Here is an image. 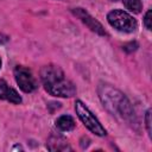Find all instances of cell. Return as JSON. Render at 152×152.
<instances>
[{"label":"cell","instance_id":"cell-1","mask_svg":"<svg viewBox=\"0 0 152 152\" xmlns=\"http://www.w3.org/2000/svg\"><path fill=\"white\" fill-rule=\"evenodd\" d=\"M99 96L106 109L114 116L121 118L127 122H132L135 118L134 109L128 99L118 89L109 84H101L99 87Z\"/></svg>","mask_w":152,"mask_h":152},{"label":"cell","instance_id":"cell-2","mask_svg":"<svg viewBox=\"0 0 152 152\" xmlns=\"http://www.w3.org/2000/svg\"><path fill=\"white\" fill-rule=\"evenodd\" d=\"M40 78L46 91L53 96L59 97H71L76 94V88L74 83L68 80L63 70L53 64H49L42 68Z\"/></svg>","mask_w":152,"mask_h":152},{"label":"cell","instance_id":"cell-3","mask_svg":"<svg viewBox=\"0 0 152 152\" xmlns=\"http://www.w3.org/2000/svg\"><path fill=\"white\" fill-rule=\"evenodd\" d=\"M75 110L78 115V118L81 119V121L84 124V126L91 131L93 133H95L96 135H100V137H103L106 135V129L104 127L100 124V121L96 119V116L89 110V108L80 100H77L75 102Z\"/></svg>","mask_w":152,"mask_h":152},{"label":"cell","instance_id":"cell-4","mask_svg":"<svg viewBox=\"0 0 152 152\" xmlns=\"http://www.w3.org/2000/svg\"><path fill=\"white\" fill-rule=\"evenodd\" d=\"M107 20L114 28L121 32H133L138 27L137 20L122 10H113L112 12H109L107 15Z\"/></svg>","mask_w":152,"mask_h":152},{"label":"cell","instance_id":"cell-5","mask_svg":"<svg viewBox=\"0 0 152 152\" xmlns=\"http://www.w3.org/2000/svg\"><path fill=\"white\" fill-rule=\"evenodd\" d=\"M14 77L19 88L25 93H31L37 88V81L32 75L31 70L25 66L18 65L14 69Z\"/></svg>","mask_w":152,"mask_h":152},{"label":"cell","instance_id":"cell-6","mask_svg":"<svg viewBox=\"0 0 152 152\" xmlns=\"http://www.w3.org/2000/svg\"><path fill=\"white\" fill-rule=\"evenodd\" d=\"M72 13L76 15V17H78L81 20H82V23H84L91 31H94L95 33H97V34H100V36H107V32L104 31V28H103V26L95 19V18H93L86 10H83V8H74L72 10Z\"/></svg>","mask_w":152,"mask_h":152},{"label":"cell","instance_id":"cell-7","mask_svg":"<svg viewBox=\"0 0 152 152\" xmlns=\"http://www.w3.org/2000/svg\"><path fill=\"white\" fill-rule=\"evenodd\" d=\"M0 100H7L15 104L21 102V97L19 96L17 90L11 88L5 80H0Z\"/></svg>","mask_w":152,"mask_h":152},{"label":"cell","instance_id":"cell-8","mask_svg":"<svg viewBox=\"0 0 152 152\" xmlns=\"http://www.w3.org/2000/svg\"><path fill=\"white\" fill-rule=\"evenodd\" d=\"M48 150L50 151H68L71 150L66 140L61 135H51L48 140Z\"/></svg>","mask_w":152,"mask_h":152},{"label":"cell","instance_id":"cell-9","mask_svg":"<svg viewBox=\"0 0 152 152\" xmlns=\"http://www.w3.org/2000/svg\"><path fill=\"white\" fill-rule=\"evenodd\" d=\"M56 126L61 131L68 132L75 128V120L70 115H62L56 120Z\"/></svg>","mask_w":152,"mask_h":152},{"label":"cell","instance_id":"cell-10","mask_svg":"<svg viewBox=\"0 0 152 152\" xmlns=\"http://www.w3.org/2000/svg\"><path fill=\"white\" fill-rule=\"evenodd\" d=\"M122 2L127 10H129L131 12H134V13H139L142 8L140 0H122Z\"/></svg>","mask_w":152,"mask_h":152},{"label":"cell","instance_id":"cell-11","mask_svg":"<svg viewBox=\"0 0 152 152\" xmlns=\"http://www.w3.org/2000/svg\"><path fill=\"white\" fill-rule=\"evenodd\" d=\"M151 21H152V11H151V10H148V11L146 12L145 17H144V25L146 26V28H147V30H151V27H152Z\"/></svg>","mask_w":152,"mask_h":152},{"label":"cell","instance_id":"cell-12","mask_svg":"<svg viewBox=\"0 0 152 152\" xmlns=\"http://www.w3.org/2000/svg\"><path fill=\"white\" fill-rule=\"evenodd\" d=\"M137 48H138V43L137 42H129V43L124 45V50L126 52H133V51L137 50Z\"/></svg>","mask_w":152,"mask_h":152},{"label":"cell","instance_id":"cell-13","mask_svg":"<svg viewBox=\"0 0 152 152\" xmlns=\"http://www.w3.org/2000/svg\"><path fill=\"white\" fill-rule=\"evenodd\" d=\"M145 122H146V127H147V132H148V135L151 137V110H150V109L146 112Z\"/></svg>","mask_w":152,"mask_h":152},{"label":"cell","instance_id":"cell-14","mask_svg":"<svg viewBox=\"0 0 152 152\" xmlns=\"http://www.w3.org/2000/svg\"><path fill=\"white\" fill-rule=\"evenodd\" d=\"M8 37L6 36V34H2V33H0V44H5L6 42H8Z\"/></svg>","mask_w":152,"mask_h":152},{"label":"cell","instance_id":"cell-15","mask_svg":"<svg viewBox=\"0 0 152 152\" xmlns=\"http://www.w3.org/2000/svg\"><path fill=\"white\" fill-rule=\"evenodd\" d=\"M0 66H1V59H0Z\"/></svg>","mask_w":152,"mask_h":152},{"label":"cell","instance_id":"cell-16","mask_svg":"<svg viewBox=\"0 0 152 152\" xmlns=\"http://www.w3.org/2000/svg\"><path fill=\"white\" fill-rule=\"evenodd\" d=\"M113 1H116V0H113Z\"/></svg>","mask_w":152,"mask_h":152}]
</instances>
